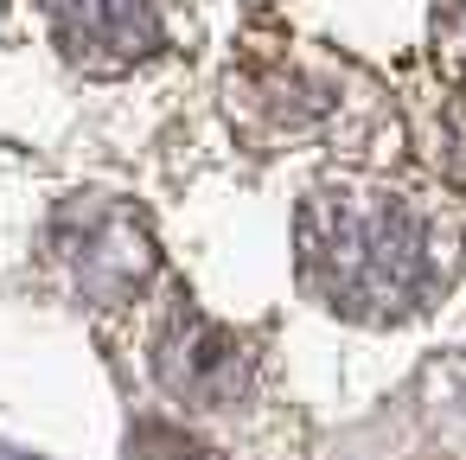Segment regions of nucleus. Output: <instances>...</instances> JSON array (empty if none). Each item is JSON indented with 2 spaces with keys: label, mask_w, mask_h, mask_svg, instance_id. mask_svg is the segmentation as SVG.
Instances as JSON below:
<instances>
[]
</instances>
